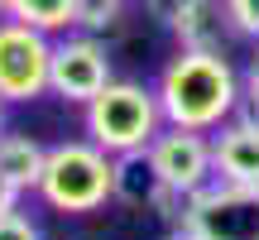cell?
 Instances as JSON below:
<instances>
[{
  "label": "cell",
  "instance_id": "20",
  "mask_svg": "<svg viewBox=\"0 0 259 240\" xmlns=\"http://www.w3.org/2000/svg\"><path fill=\"white\" fill-rule=\"evenodd\" d=\"M5 106H10V101H5V96H0V125H5Z\"/></svg>",
  "mask_w": 259,
  "mask_h": 240
},
{
  "label": "cell",
  "instance_id": "17",
  "mask_svg": "<svg viewBox=\"0 0 259 240\" xmlns=\"http://www.w3.org/2000/svg\"><path fill=\"white\" fill-rule=\"evenodd\" d=\"M245 101H250V111H245V115L259 120V58L250 63V72H245Z\"/></svg>",
  "mask_w": 259,
  "mask_h": 240
},
{
  "label": "cell",
  "instance_id": "7",
  "mask_svg": "<svg viewBox=\"0 0 259 240\" xmlns=\"http://www.w3.org/2000/svg\"><path fill=\"white\" fill-rule=\"evenodd\" d=\"M111 82V53L96 34H72L53 44V67H48V92L63 101L87 106L101 87Z\"/></svg>",
  "mask_w": 259,
  "mask_h": 240
},
{
  "label": "cell",
  "instance_id": "1",
  "mask_svg": "<svg viewBox=\"0 0 259 240\" xmlns=\"http://www.w3.org/2000/svg\"><path fill=\"white\" fill-rule=\"evenodd\" d=\"M158 111L168 125L183 130H221L240 106V82L226 53L216 48H183L158 77Z\"/></svg>",
  "mask_w": 259,
  "mask_h": 240
},
{
  "label": "cell",
  "instance_id": "11",
  "mask_svg": "<svg viewBox=\"0 0 259 240\" xmlns=\"http://www.w3.org/2000/svg\"><path fill=\"white\" fill-rule=\"evenodd\" d=\"M221 19H226L221 0H192V10L183 15L173 34L183 38V48H216L221 53Z\"/></svg>",
  "mask_w": 259,
  "mask_h": 240
},
{
  "label": "cell",
  "instance_id": "6",
  "mask_svg": "<svg viewBox=\"0 0 259 240\" xmlns=\"http://www.w3.org/2000/svg\"><path fill=\"white\" fill-rule=\"evenodd\" d=\"M149 168H154L158 183L178 187V192H197L216 178V158H211V139L206 130H183V125H168L149 139Z\"/></svg>",
  "mask_w": 259,
  "mask_h": 240
},
{
  "label": "cell",
  "instance_id": "19",
  "mask_svg": "<svg viewBox=\"0 0 259 240\" xmlns=\"http://www.w3.org/2000/svg\"><path fill=\"white\" fill-rule=\"evenodd\" d=\"M163 240H202V235H197L192 226H168V235H163Z\"/></svg>",
  "mask_w": 259,
  "mask_h": 240
},
{
  "label": "cell",
  "instance_id": "14",
  "mask_svg": "<svg viewBox=\"0 0 259 240\" xmlns=\"http://www.w3.org/2000/svg\"><path fill=\"white\" fill-rule=\"evenodd\" d=\"M221 5H226V19H231L235 34L259 38V0H221Z\"/></svg>",
  "mask_w": 259,
  "mask_h": 240
},
{
  "label": "cell",
  "instance_id": "13",
  "mask_svg": "<svg viewBox=\"0 0 259 240\" xmlns=\"http://www.w3.org/2000/svg\"><path fill=\"white\" fill-rule=\"evenodd\" d=\"M125 19V0H77L72 24L82 34H115Z\"/></svg>",
  "mask_w": 259,
  "mask_h": 240
},
{
  "label": "cell",
  "instance_id": "9",
  "mask_svg": "<svg viewBox=\"0 0 259 240\" xmlns=\"http://www.w3.org/2000/svg\"><path fill=\"white\" fill-rule=\"evenodd\" d=\"M48 149L29 135H0V173L19 187V192H38V178H44Z\"/></svg>",
  "mask_w": 259,
  "mask_h": 240
},
{
  "label": "cell",
  "instance_id": "10",
  "mask_svg": "<svg viewBox=\"0 0 259 240\" xmlns=\"http://www.w3.org/2000/svg\"><path fill=\"white\" fill-rule=\"evenodd\" d=\"M154 187H158V178H154V168H149L144 149H135V154H115V202L149 207Z\"/></svg>",
  "mask_w": 259,
  "mask_h": 240
},
{
  "label": "cell",
  "instance_id": "5",
  "mask_svg": "<svg viewBox=\"0 0 259 240\" xmlns=\"http://www.w3.org/2000/svg\"><path fill=\"white\" fill-rule=\"evenodd\" d=\"M53 67V38L34 24L0 15V96L5 101H34L48 92Z\"/></svg>",
  "mask_w": 259,
  "mask_h": 240
},
{
  "label": "cell",
  "instance_id": "2",
  "mask_svg": "<svg viewBox=\"0 0 259 240\" xmlns=\"http://www.w3.org/2000/svg\"><path fill=\"white\" fill-rule=\"evenodd\" d=\"M38 197L63 216L101 212L115 197V154H106L92 139L53 144L48 164H44V178H38Z\"/></svg>",
  "mask_w": 259,
  "mask_h": 240
},
{
  "label": "cell",
  "instance_id": "8",
  "mask_svg": "<svg viewBox=\"0 0 259 240\" xmlns=\"http://www.w3.org/2000/svg\"><path fill=\"white\" fill-rule=\"evenodd\" d=\"M211 158H216V178L221 183L259 187V120L254 115L226 120L211 135Z\"/></svg>",
  "mask_w": 259,
  "mask_h": 240
},
{
  "label": "cell",
  "instance_id": "18",
  "mask_svg": "<svg viewBox=\"0 0 259 240\" xmlns=\"http://www.w3.org/2000/svg\"><path fill=\"white\" fill-rule=\"evenodd\" d=\"M19 197H24V192H19V187L10 183L5 173H0V216H10V212H19Z\"/></svg>",
  "mask_w": 259,
  "mask_h": 240
},
{
  "label": "cell",
  "instance_id": "3",
  "mask_svg": "<svg viewBox=\"0 0 259 240\" xmlns=\"http://www.w3.org/2000/svg\"><path fill=\"white\" fill-rule=\"evenodd\" d=\"M87 139L101 144L106 154H135L149 149V139L163 130V111H158V92L144 82H106L101 92L87 101Z\"/></svg>",
  "mask_w": 259,
  "mask_h": 240
},
{
  "label": "cell",
  "instance_id": "16",
  "mask_svg": "<svg viewBox=\"0 0 259 240\" xmlns=\"http://www.w3.org/2000/svg\"><path fill=\"white\" fill-rule=\"evenodd\" d=\"M0 240H44V231L24 212H10V216H0Z\"/></svg>",
  "mask_w": 259,
  "mask_h": 240
},
{
  "label": "cell",
  "instance_id": "15",
  "mask_svg": "<svg viewBox=\"0 0 259 240\" xmlns=\"http://www.w3.org/2000/svg\"><path fill=\"white\" fill-rule=\"evenodd\" d=\"M144 5H149V19H158L163 29H178L183 15L192 10V0H144Z\"/></svg>",
  "mask_w": 259,
  "mask_h": 240
},
{
  "label": "cell",
  "instance_id": "12",
  "mask_svg": "<svg viewBox=\"0 0 259 240\" xmlns=\"http://www.w3.org/2000/svg\"><path fill=\"white\" fill-rule=\"evenodd\" d=\"M77 0H0V15L19 19V24H34L44 34H58V29L72 24Z\"/></svg>",
  "mask_w": 259,
  "mask_h": 240
},
{
  "label": "cell",
  "instance_id": "4",
  "mask_svg": "<svg viewBox=\"0 0 259 240\" xmlns=\"http://www.w3.org/2000/svg\"><path fill=\"white\" fill-rule=\"evenodd\" d=\"M183 226H192L202 240H259V187L211 178L192 192Z\"/></svg>",
  "mask_w": 259,
  "mask_h": 240
}]
</instances>
